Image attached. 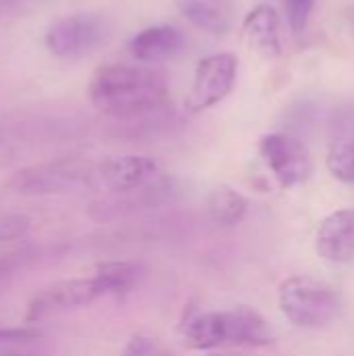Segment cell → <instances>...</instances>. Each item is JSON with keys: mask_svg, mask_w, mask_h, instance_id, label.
<instances>
[{"mask_svg": "<svg viewBox=\"0 0 354 356\" xmlns=\"http://www.w3.org/2000/svg\"><path fill=\"white\" fill-rule=\"evenodd\" d=\"M42 2L44 0H0V19L23 17Z\"/></svg>", "mask_w": 354, "mask_h": 356, "instance_id": "21", "label": "cell"}, {"mask_svg": "<svg viewBox=\"0 0 354 356\" xmlns=\"http://www.w3.org/2000/svg\"><path fill=\"white\" fill-rule=\"evenodd\" d=\"M102 296H106V290L96 275L81 277V280H65V282L48 286L29 302L27 321L35 323V321L46 319L56 313L88 307Z\"/></svg>", "mask_w": 354, "mask_h": 356, "instance_id": "7", "label": "cell"}, {"mask_svg": "<svg viewBox=\"0 0 354 356\" xmlns=\"http://www.w3.org/2000/svg\"><path fill=\"white\" fill-rule=\"evenodd\" d=\"M88 179V173L79 163L58 161L17 171L8 179V188L25 196H44L67 192Z\"/></svg>", "mask_w": 354, "mask_h": 356, "instance_id": "8", "label": "cell"}, {"mask_svg": "<svg viewBox=\"0 0 354 356\" xmlns=\"http://www.w3.org/2000/svg\"><path fill=\"white\" fill-rule=\"evenodd\" d=\"M348 23H351V29H353V35H354V6H353V10H351V15H348Z\"/></svg>", "mask_w": 354, "mask_h": 356, "instance_id": "23", "label": "cell"}, {"mask_svg": "<svg viewBox=\"0 0 354 356\" xmlns=\"http://www.w3.org/2000/svg\"><path fill=\"white\" fill-rule=\"evenodd\" d=\"M40 336H42V332L31 327V325H27V327H0V346L33 342Z\"/></svg>", "mask_w": 354, "mask_h": 356, "instance_id": "19", "label": "cell"}, {"mask_svg": "<svg viewBox=\"0 0 354 356\" xmlns=\"http://www.w3.org/2000/svg\"><path fill=\"white\" fill-rule=\"evenodd\" d=\"M246 211H248L246 198L227 186L215 188L207 200V213H209L211 221L221 227L238 225L246 217Z\"/></svg>", "mask_w": 354, "mask_h": 356, "instance_id": "14", "label": "cell"}, {"mask_svg": "<svg viewBox=\"0 0 354 356\" xmlns=\"http://www.w3.org/2000/svg\"><path fill=\"white\" fill-rule=\"evenodd\" d=\"M242 35L246 46L261 58L273 60L282 56L280 15L271 4H257L242 21Z\"/></svg>", "mask_w": 354, "mask_h": 356, "instance_id": "10", "label": "cell"}, {"mask_svg": "<svg viewBox=\"0 0 354 356\" xmlns=\"http://www.w3.org/2000/svg\"><path fill=\"white\" fill-rule=\"evenodd\" d=\"M238 79V56L232 52H217L202 58L196 65L188 108L192 113L209 111L225 100L236 88Z\"/></svg>", "mask_w": 354, "mask_h": 356, "instance_id": "6", "label": "cell"}, {"mask_svg": "<svg viewBox=\"0 0 354 356\" xmlns=\"http://www.w3.org/2000/svg\"><path fill=\"white\" fill-rule=\"evenodd\" d=\"M94 108L113 119H138L169 104V86L163 73L142 65L98 67L88 83Z\"/></svg>", "mask_w": 354, "mask_h": 356, "instance_id": "1", "label": "cell"}, {"mask_svg": "<svg viewBox=\"0 0 354 356\" xmlns=\"http://www.w3.org/2000/svg\"><path fill=\"white\" fill-rule=\"evenodd\" d=\"M315 250L330 263L354 261V209H342L325 217L315 236Z\"/></svg>", "mask_w": 354, "mask_h": 356, "instance_id": "9", "label": "cell"}, {"mask_svg": "<svg viewBox=\"0 0 354 356\" xmlns=\"http://www.w3.org/2000/svg\"><path fill=\"white\" fill-rule=\"evenodd\" d=\"M159 173V163L150 156L123 154L106 159L98 167V177L108 190L131 192L148 184Z\"/></svg>", "mask_w": 354, "mask_h": 356, "instance_id": "11", "label": "cell"}, {"mask_svg": "<svg viewBox=\"0 0 354 356\" xmlns=\"http://www.w3.org/2000/svg\"><path fill=\"white\" fill-rule=\"evenodd\" d=\"M10 269H13V259H2L0 257V275L8 273Z\"/></svg>", "mask_w": 354, "mask_h": 356, "instance_id": "22", "label": "cell"}, {"mask_svg": "<svg viewBox=\"0 0 354 356\" xmlns=\"http://www.w3.org/2000/svg\"><path fill=\"white\" fill-rule=\"evenodd\" d=\"M127 48L138 63L154 65L173 58L184 48V35L171 25H152L138 31L129 40Z\"/></svg>", "mask_w": 354, "mask_h": 356, "instance_id": "12", "label": "cell"}, {"mask_svg": "<svg viewBox=\"0 0 354 356\" xmlns=\"http://www.w3.org/2000/svg\"><path fill=\"white\" fill-rule=\"evenodd\" d=\"M0 356H19V355H0Z\"/></svg>", "mask_w": 354, "mask_h": 356, "instance_id": "25", "label": "cell"}, {"mask_svg": "<svg viewBox=\"0 0 354 356\" xmlns=\"http://www.w3.org/2000/svg\"><path fill=\"white\" fill-rule=\"evenodd\" d=\"M275 340L269 323L252 309L202 313L188 319L182 327V344L190 350H215L221 346L261 348Z\"/></svg>", "mask_w": 354, "mask_h": 356, "instance_id": "2", "label": "cell"}, {"mask_svg": "<svg viewBox=\"0 0 354 356\" xmlns=\"http://www.w3.org/2000/svg\"><path fill=\"white\" fill-rule=\"evenodd\" d=\"M29 232V219L25 217H8L0 219V242H13Z\"/></svg>", "mask_w": 354, "mask_h": 356, "instance_id": "20", "label": "cell"}, {"mask_svg": "<svg viewBox=\"0 0 354 356\" xmlns=\"http://www.w3.org/2000/svg\"><path fill=\"white\" fill-rule=\"evenodd\" d=\"M211 356H230V355H211Z\"/></svg>", "mask_w": 354, "mask_h": 356, "instance_id": "24", "label": "cell"}, {"mask_svg": "<svg viewBox=\"0 0 354 356\" xmlns=\"http://www.w3.org/2000/svg\"><path fill=\"white\" fill-rule=\"evenodd\" d=\"M280 309L298 327H323L340 315L338 292L313 277H290L280 286Z\"/></svg>", "mask_w": 354, "mask_h": 356, "instance_id": "3", "label": "cell"}, {"mask_svg": "<svg viewBox=\"0 0 354 356\" xmlns=\"http://www.w3.org/2000/svg\"><path fill=\"white\" fill-rule=\"evenodd\" d=\"M328 171L342 184L354 186V138L338 142L325 156Z\"/></svg>", "mask_w": 354, "mask_h": 356, "instance_id": "16", "label": "cell"}, {"mask_svg": "<svg viewBox=\"0 0 354 356\" xmlns=\"http://www.w3.org/2000/svg\"><path fill=\"white\" fill-rule=\"evenodd\" d=\"M317 0H282L288 23L294 33H303L309 25V19L313 15Z\"/></svg>", "mask_w": 354, "mask_h": 356, "instance_id": "17", "label": "cell"}, {"mask_svg": "<svg viewBox=\"0 0 354 356\" xmlns=\"http://www.w3.org/2000/svg\"><path fill=\"white\" fill-rule=\"evenodd\" d=\"M177 10L198 29L211 35H225L234 25V0H173Z\"/></svg>", "mask_w": 354, "mask_h": 356, "instance_id": "13", "label": "cell"}, {"mask_svg": "<svg viewBox=\"0 0 354 356\" xmlns=\"http://www.w3.org/2000/svg\"><path fill=\"white\" fill-rule=\"evenodd\" d=\"M121 356H171L154 338L150 336H134L125 348Z\"/></svg>", "mask_w": 354, "mask_h": 356, "instance_id": "18", "label": "cell"}, {"mask_svg": "<svg viewBox=\"0 0 354 356\" xmlns=\"http://www.w3.org/2000/svg\"><path fill=\"white\" fill-rule=\"evenodd\" d=\"M259 152L282 188L305 184L313 173V156L303 140L286 131H273L261 138Z\"/></svg>", "mask_w": 354, "mask_h": 356, "instance_id": "5", "label": "cell"}, {"mask_svg": "<svg viewBox=\"0 0 354 356\" xmlns=\"http://www.w3.org/2000/svg\"><path fill=\"white\" fill-rule=\"evenodd\" d=\"M108 23L100 15L79 13L54 21L46 31V48L63 60L83 58L108 40Z\"/></svg>", "mask_w": 354, "mask_h": 356, "instance_id": "4", "label": "cell"}, {"mask_svg": "<svg viewBox=\"0 0 354 356\" xmlns=\"http://www.w3.org/2000/svg\"><path fill=\"white\" fill-rule=\"evenodd\" d=\"M96 277L102 282L106 294L123 296L131 292L134 286L138 284V267L127 261H111L98 265Z\"/></svg>", "mask_w": 354, "mask_h": 356, "instance_id": "15", "label": "cell"}]
</instances>
